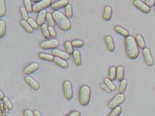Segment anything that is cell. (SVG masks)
Instances as JSON below:
<instances>
[{
  "label": "cell",
  "instance_id": "cell-1",
  "mask_svg": "<svg viewBox=\"0 0 155 116\" xmlns=\"http://www.w3.org/2000/svg\"><path fill=\"white\" fill-rule=\"evenodd\" d=\"M125 50L127 56L131 60H135L139 55V49L136 40L132 36H129L124 40Z\"/></svg>",
  "mask_w": 155,
  "mask_h": 116
},
{
  "label": "cell",
  "instance_id": "cell-2",
  "mask_svg": "<svg viewBox=\"0 0 155 116\" xmlns=\"http://www.w3.org/2000/svg\"><path fill=\"white\" fill-rule=\"evenodd\" d=\"M52 17H53L55 24H57L62 31H68L69 30H70L71 23H70L69 18H66L64 14H63L60 11H55L52 13Z\"/></svg>",
  "mask_w": 155,
  "mask_h": 116
},
{
  "label": "cell",
  "instance_id": "cell-3",
  "mask_svg": "<svg viewBox=\"0 0 155 116\" xmlns=\"http://www.w3.org/2000/svg\"><path fill=\"white\" fill-rule=\"evenodd\" d=\"M90 100V89L87 85H82L79 92V103L82 106H87Z\"/></svg>",
  "mask_w": 155,
  "mask_h": 116
},
{
  "label": "cell",
  "instance_id": "cell-4",
  "mask_svg": "<svg viewBox=\"0 0 155 116\" xmlns=\"http://www.w3.org/2000/svg\"><path fill=\"white\" fill-rule=\"evenodd\" d=\"M124 100H125V96H124V94H118L109 101L108 106H109V108L113 110V109L119 107L120 105L122 104Z\"/></svg>",
  "mask_w": 155,
  "mask_h": 116
},
{
  "label": "cell",
  "instance_id": "cell-5",
  "mask_svg": "<svg viewBox=\"0 0 155 116\" xmlns=\"http://www.w3.org/2000/svg\"><path fill=\"white\" fill-rule=\"evenodd\" d=\"M52 4V3L51 0H42V1L36 2L33 5V12L39 13L41 11L45 10V9L48 8V7L51 6Z\"/></svg>",
  "mask_w": 155,
  "mask_h": 116
},
{
  "label": "cell",
  "instance_id": "cell-6",
  "mask_svg": "<svg viewBox=\"0 0 155 116\" xmlns=\"http://www.w3.org/2000/svg\"><path fill=\"white\" fill-rule=\"evenodd\" d=\"M60 45L58 40L56 38H52L50 40H46L40 43V47L42 49H57L58 47Z\"/></svg>",
  "mask_w": 155,
  "mask_h": 116
},
{
  "label": "cell",
  "instance_id": "cell-7",
  "mask_svg": "<svg viewBox=\"0 0 155 116\" xmlns=\"http://www.w3.org/2000/svg\"><path fill=\"white\" fill-rule=\"evenodd\" d=\"M63 87L65 99L67 100H71L73 97V89L71 83L69 81H65L63 84Z\"/></svg>",
  "mask_w": 155,
  "mask_h": 116
},
{
  "label": "cell",
  "instance_id": "cell-8",
  "mask_svg": "<svg viewBox=\"0 0 155 116\" xmlns=\"http://www.w3.org/2000/svg\"><path fill=\"white\" fill-rule=\"evenodd\" d=\"M133 5L137 9L141 11L145 14H149L151 12V8L149 7L146 4L141 0H135L133 2Z\"/></svg>",
  "mask_w": 155,
  "mask_h": 116
},
{
  "label": "cell",
  "instance_id": "cell-9",
  "mask_svg": "<svg viewBox=\"0 0 155 116\" xmlns=\"http://www.w3.org/2000/svg\"><path fill=\"white\" fill-rule=\"evenodd\" d=\"M143 56L144 58V61L146 63V64L148 66H152L154 65V59L152 56V54H151L150 49L149 48H145L144 49H143Z\"/></svg>",
  "mask_w": 155,
  "mask_h": 116
},
{
  "label": "cell",
  "instance_id": "cell-10",
  "mask_svg": "<svg viewBox=\"0 0 155 116\" xmlns=\"http://www.w3.org/2000/svg\"><path fill=\"white\" fill-rule=\"evenodd\" d=\"M69 4V1L67 0H61V1L53 2L51 5V8L55 11H58V9H61V8L66 7Z\"/></svg>",
  "mask_w": 155,
  "mask_h": 116
},
{
  "label": "cell",
  "instance_id": "cell-11",
  "mask_svg": "<svg viewBox=\"0 0 155 116\" xmlns=\"http://www.w3.org/2000/svg\"><path fill=\"white\" fill-rule=\"evenodd\" d=\"M39 65L38 63H33L25 67L24 70H23V73H24L26 75H30V74H33V73H34L35 71H37L39 69Z\"/></svg>",
  "mask_w": 155,
  "mask_h": 116
},
{
  "label": "cell",
  "instance_id": "cell-12",
  "mask_svg": "<svg viewBox=\"0 0 155 116\" xmlns=\"http://www.w3.org/2000/svg\"><path fill=\"white\" fill-rule=\"evenodd\" d=\"M52 53L54 57L61 58V59H63V60H69V58H70V55H69L67 52H63V51L60 50V49H52Z\"/></svg>",
  "mask_w": 155,
  "mask_h": 116
},
{
  "label": "cell",
  "instance_id": "cell-13",
  "mask_svg": "<svg viewBox=\"0 0 155 116\" xmlns=\"http://www.w3.org/2000/svg\"><path fill=\"white\" fill-rule=\"evenodd\" d=\"M25 81H26V82L30 86V87H31V89H33L34 90L37 91L40 88L39 84L37 81H36L35 80H34L32 77L30 76H26V78H25Z\"/></svg>",
  "mask_w": 155,
  "mask_h": 116
},
{
  "label": "cell",
  "instance_id": "cell-14",
  "mask_svg": "<svg viewBox=\"0 0 155 116\" xmlns=\"http://www.w3.org/2000/svg\"><path fill=\"white\" fill-rule=\"evenodd\" d=\"M105 42H106L107 49L111 52H113L115 50V46H114V40L111 36H106L105 37Z\"/></svg>",
  "mask_w": 155,
  "mask_h": 116
},
{
  "label": "cell",
  "instance_id": "cell-15",
  "mask_svg": "<svg viewBox=\"0 0 155 116\" xmlns=\"http://www.w3.org/2000/svg\"><path fill=\"white\" fill-rule=\"evenodd\" d=\"M112 17V8L110 6H106L103 13V18L106 21H109Z\"/></svg>",
  "mask_w": 155,
  "mask_h": 116
},
{
  "label": "cell",
  "instance_id": "cell-16",
  "mask_svg": "<svg viewBox=\"0 0 155 116\" xmlns=\"http://www.w3.org/2000/svg\"><path fill=\"white\" fill-rule=\"evenodd\" d=\"M73 59H74V63L75 64V65L77 66H80L82 64V58H81V55H80V51L75 49L74 51L72 54Z\"/></svg>",
  "mask_w": 155,
  "mask_h": 116
},
{
  "label": "cell",
  "instance_id": "cell-17",
  "mask_svg": "<svg viewBox=\"0 0 155 116\" xmlns=\"http://www.w3.org/2000/svg\"><path fill=\"white\" fill-rule=\"evenodd\" d=\"M47 12L45 10L41 11V12H39L37 16V22L38 23L39 26H41L42 25L45 24V20H46V17H47Z\"/></svg>",
  "mask_w": 155,
  "mask_h": 116
},
{
  "label": "cell",
  "instance_id": "cell-18",
  "mask_svg": "<svg viewBox=\"0 0 155 116\" xmlns=\"http://www.w3.org/2000/svg\"><path fill=\"white\" fill-rule=\"evenodd\" d=\"M114 31L115 32H117V34H119L120 35L122 36L127 38L128 36H129V32H128V30H126L125 28H124L123 27L120 26H114Z\"/></svg>",
  "mask_w": 155,
  "mask_h": 116
},
{
  "label": "cell",
  "instance_id": "cell-19",
  "mask_svg": "<svg viewBox=\"0 0 155 116\" xmlns=\"http://www.w3.org/2000/svg\"><path fill=\"white\" fill-rule=\"evenodd\" d=\"M54 63L57 65H58L59 67H62V68H63V69H66L69 67V64H68L67 62H66V60L61 59V58L56 57H55Z\"/></svg>",
  "mask_w": 155,
  "mask_h": 116
},
{
  "label": "cell",
  "instance_id": "cell-20",
  "mask_svg": "<svg viewBox=\"0 0 155 116\" xmlns=\"http://www.w3.org/2000/svg\"><path fill=\"white\" fill-rule=\"evenodd\" d=\"M124 69L123 66L119 65L117 67V79L118 81L121 82L122 80H124Z\"/></svg>",
  "mask_w": 155,
  "mask_h": 116
},
{
  "label": "cell",
  "instance_id": "cell-21",
  "mask_svg": "<svg viewBox=\"0 0 155 116\" xmlns=\"http://www.w3.org/2000/svg\"><path fill=\"white\" fill-rule=\"evenodd\" d=\"M109 78L111 81H114L117 78V67L115 66H111L109 67Z\"/></svg>",
  "mask_w": 155,
  "mask_h": 116
},
{
  "label": "cell",
  "instance_id": "cell-22",
  "mask_svg": "<svg viewBox=\"0 0 155 116\" xmlns=\"http://www.w3.org/2000/svg\"><path fill=\"white\" fill-rule=\"evenodd\" d=\"M135 40H136V42L138 44V47H139L141 49H144L146 48V42H145L144 39H143V36L140 34H137L136 36H135Z\"/></svg>",
  "mask_w": 155,
  "mask_h": 116
},
{
  "label": "cell",
  "instance_id": "cell-23",
  "mask_svg": "<svg viewBox=\"0 0 155 116\" xmlns=\"http://www.w3.org/2000/svg\"><path fill=\"white\" fill-rule=\"evenodd\" d=\"M20 25H21L22 27L23 28L26 30V32L29 33V34H32L33 32H34V29L31 28V26H30L29 23H28L27 20H24L22 19L21 20H20Z\"/></svg>",
  "mask_w": 155,
  "mask_h": 116
},
{
  "label": "cell",
  "instance_id": "cell-24",
  "mask_svg": "<svg viewBox=\"0 0 155 116\" xmlns=\"http://www.w3.org/2000/svg\"><path fill=\"white\" fill-rule=\"evenodd\" d=\"M41 32H42V35H43L44 38H46V39H48V38L50 37V32H49V26L45 23L44 25L41 26Z\"/></svg>",
  "mask_w": 155,
  "mask_h": 116
},
{
  "label": "cell",
  "instance_id": "cell-25",
  "mask_svg": "<svg viewBox=\"0 0 155 116\" xmlns=\"http://www.w3.org/2000/svg\"><path fill=\"white\" fill-rule=\"evenodd\" d=\"M39 57L41 60H46L48 62H54V59H55V57L52 55H48V54L45 53H39Z\"/></svg>",
  "mask_w": 155,
  "mask_h": 116
},
{
  "label": "cell",
  "instance_id": "cell-26",
  "mask_svg": "<svg viewBox=\"0 0 155 116\" xmlns=\"http://www.w3.org/2000/svg\"><path fill=\"white\" fill-rule=\"evenodd\" d=\"M64 47L66 49V52H67L69 55H71V54H73L74 52V47L72 46V44L71 42H70L69 41H66L64 43Z\"/></svg>",
  "mask_w": 155,
  "mask_h": 116
},
{
  "label": "cell",
  "instance_id": "cell-27",
  "mask_svg": "<svg viewBox=\"0 0 155 116\" xmlns=\"http://www.w3.org/2000/svg\"><path fill=\"white\" fill-rule=\"evenodd\" d=\"M6 34V23L5 20H0V38H3Z\"/></svg>",
  "mask_w": 155,
  "mask_h": 116
},
{
  "label": "cell",
  "instance_id": "cell-28",
  "mask_svg": "<svg viewBox=\"0 0 155 116\" xmlns=\"http://www.w3.org/2000/svg\"><path fill=\"white\" fill-rule=\"evenodd\" d=\"M65 16H66L67 18H71L73 17V9H72V6H71L70 4L67 5V6L65 7Z\"/></svg>",
  "mask_w": 155,
  "mask_h": 116
},
{
  "label": "cell",
  "instance_id": "cell-29",
  "mask_svg": "<svg viewBox=\"0 0 155 116\" xmlns=\"http://www.w3.org/2000/svg\"><path fill=\"white\" fill-rule=\"evenodd\" d=\"M127 86H128V81L126 79L122 80V81L120 82V86H119L118 92L119 94H123L126 90V88H127Z\"/></svg>",
  "mask_w": 155,
  "mask_h": 116
},
{
  "label": "cell",
  "instance_id": "cell-30",
  "mask_svg": "<svg viewBox=\"0 0 155 116\" xmlns=\"http://www.w3.org/2000/svg\"><path fill=\"white\" fill-rule=\"evenodd\" d=\"M104 84H106V85L108 87H109V89L111 90V92H114V91L116 90L115 85H114V84H113V82H112V81H111V80L109 79V78H105V79H104Z\"/></svg>",
  "mask_w": 155,
  "mask_h": 116
},
{
  "label": "cell",
  "instance_id": "cell-31",
  "mask_svg": "<svg viewBox=\"0 0 155 116\" xmlns=\"http://www.w3.org/2000/svg\"><path fill=\"white\" fill-rule=\"evenodd\" d=\"M6 14V6L4 0H0V17L2 18Z\"/></svg>",
  "mask_w": 155,
  "mask_h": 116
},
{
  "label": "cell",
  "instance_id": "cell-32",
  "mask_svg": "<svg viewBox=\"0 0 155 116\" xmlns=\"http://www.w3.org/2000/svg\"><path fill=\"white\" fill-rule=\"evenodd\" d=\"M24 7L27 10L28 12H33V6L31 5V2L30 0H25L24 2Z\"/></svg>",
  "mask_w": 155,
  "mask_h": 116
},
{
  "label": "cell",
  "instance_id": "cell-33",
  "mask_svg": "<svg viewBox=\"0 0 155 116\" xmlns=\"http://www.w3.org/2000/svg\"><path fill=\"white\" fill-rule=\"evenodd\" d=\"M71 44H72L73 47L75 48H80L84 46V42H83V41H82V40L80 39L73 40V41H71Z\"/></svg>",
  "mask_w": 155,
  "mask_h": 116
},
{
  "label": "cell",
  "instance_id": "cell-34",
  "mask_svg": "<svg viewBox=\"0 0 155 116\" xmlns=\"http://www.w3.org/2000/svg\"><path fill=\"white\" fill-rule=\"evenodd\" d=\"M122 113V107L120 106L113 109L111 112L109 114L108 116H119Z\"/></svg>",
  "mask_w": 155,
  "mask_h": 116
},
{
  "label": "cell",
  "instance_id": "cell-35",
  "mask_svg": "<svg viewBox=\"0 0 155 116\" xmlns=\"http://www.w3.org/2000/svg\"><path fill=\"white\" fill-rule=\"evenodd\" d=\"M20 14H21V16L23 18V20H28L29 17V12H27V10L26 9V8L24 7H21L20 9Z\"/></svg>",
  "mask_w": 155,
  "mask_h": 116
},
{
  "label": "cell",
  "instance_id": "cell-36",
  "mask_svg": "<svg viewBox=\"0 0 155 116\" xmlns=\"http://www.w3.org/2000/svg\"><path fill=\"white\" fill-rule=\"evenodd\" d=\"M46 19H47V22H48V23L49 24V26H51V27L54 28V26H55V21H54V19H53V17H52V14H50V13L47 14Z\"/></svg>",
  "mask_w": 155,
  "mask_h": 116
},
{
  "label": "cell",
  "instance_id": "cell-37",
  "mask_svg": "<svg viewBox=\"0 0 155 116\" xmlns=\"http://www.w3.org/2000/svg\"><path fill=\"white\" fill-rule=\"evenodd\" d=\"M27 21H28V23H29V25L31 26V28H32L34 30H37V29L39 28V26L38 25L37 22L35 21L32 18H29Z\"/></svg>",
  "mask_w": 155,
  "mask_h": 116
},
{
  "label": "cell",
  "instance_id": "cell-38",
  "mask_svg": "<svg viewBox=\"0 0 155 116\" xmlns=\"http://www.w3.org/2000/svg\"><path fill=\"white\" fill-rule=\"evenodd\" d=\"M3 104L5 106V107H7L9 110H11V109H12V103L10 102V100L9 99H8L7 97H6L5 96V99H3Z\"/></svg>",
  "mask_w": 155,
  "mask_h": 116
},
{
  "label": "cell",
  "instance_id": "cell-39",
  "mask_svg": "<svg viewBox=\"0 0 155 116\" xmlns=\"http://www.w3.org/2000/svg\"><path fill=\"white\" fill-rule=\"evenodd\" d=\"M49 32L50 37H52V38H55V37L57 36V34H56V32H55V29H54L53 27L49 26Z\"/></svg>",
  "mask_w": 155,
  "mask_h": 116
},
{
  "label": "cell",
  "instance_id": "cell-40",
  "mask_svg": "<svg viewBox=\"0 0 155 116\" xmlns=\"http://www.w3.org/2000/svg\"><path fill=\"white\" fill-rule=\"evenodd\" d=\"M144 3L147 5L149 7H152L155 6V0H145Z\"/></svg>",
  "mask_w": 155,
  "mask_h": 116
},
{
  "label": "cell",
  "instance_id": "cell-41",
  "mask_svg": "<svg viewBox=\"0 0 155 116\" xmlns=\"http://www.w3.org/2000/svg\"><path fill=\"white\" fill-rule=\"evenodd\" d=\"M101 89H103V91H105V92H106V93L110 94L111 92L110 89H109V87H108L107 86H106V84H104V83H103V84H101Z\"/></svg>",
  "mask_w": 155,
  "mask_h": 116
},
{
  "label": "cell",
  "instance_id": "cell-42",
  "mask_svg": "<svg viewBox=\"0 0 155 116\" xmlns=\"http://www.w3.org/2000/svg\"><path fill=\"white\" fill-rule=\"evenodd\" d=\"M66 116H81L80 113L77 110H74V111L71 112L70 113H69L68 115H66Z\"/></svg>",
  "mask_w": 155,
  "mask_h": 116
},
{
  "label": "cell",
  "instance_id": "cell-43",
  "mask_svg": "<svg viewBox=\"0 0 155 116\" xmlns=\"http://www.w3.org/2000/svg\"><path fill=\"white\" fill-rule=\"evenodd\" d=\"M23 115L24 116H34V112L30 110H26L23 112Z\"/></svg>",
  "mask_w": 155,
  "mask_h": 116
},
{
  "label": "cell",
  "instance_id": "cell-44",
  "mask_svg": "<svg viewBox=\"0 0 155 116\" xmlns=\"http://www.w3.org/2000/svg\"><path fill=\"white\" fill-rule=\"evenodd\" d=\"M34 116H42V115L41 114V113H40L39 110H34Z\"/></svg>",
  "mask_w": 155,
  "mask_h": 116
},
{
  "label": "cell",
  "instance_id": "cell-45",
  "mask_svg": "<svg viewBox=\"0 0 155 116\" xmlns=\"http://www.w3.org/2000/svg\"><path fill=\"white\" fill-rule=\"evenodd\" d=\"M5 99V95L2 91H0V100H3Z\"/></svg>",
  "mask_w": 155,
  "mask_h": 116
},
{
  "label": "cell",
  "instance_id": "cell-46",
  "mask_svg": "<svg viewBox=\"0 0 155 116\" xmlns=\"http://www.w3.org/2000/svg\"><path fill=\"white\" fill-rule=\"evenodd\" d=\"M1 113H2V116H6V114L3 111H1Z\"/></svg>",
  "mask_w": 155,
  "mask_h": 116
},
{
  "label": "cell",
  "instance_id": "cell-47",
  "mask_svg": "<svg viewBox=\"0 0 155 116\" xmlns=\"http://www.w3.org/2000/svg\"><path fill=\"white\" fill-rule=\"evenodd\" d=\"M154 10H155V8H154Z\"/></svg>",
  "mask_w": 155,
  "mask_h": 116
}]
</instances>
